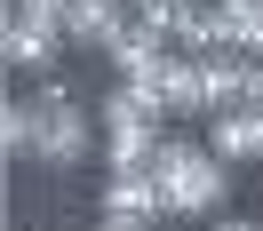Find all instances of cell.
<instances>
[{"label": "cell", "instance_id": "1", "mask_svg": "<svg viewBox=\"0 0 263 231\" xmlns=\"http://www.w3.org/2000/svg\"><path fill=\"white\" fill-rule=\"evenodd\" d=\"M152 176H160L167 223H215V215H223V199H231V160H215L208 136H176V128H167Z\"/></svg>", "mask_w": 263, "mask_h": 231}, {"label": "cell", "instance_id": "2", "mask_svg": "<svg viewBox=\"0 0 263 231\" xmlns=\"http://www.w3.org/2000/svg\"><path fill=\"white\" fill-rule=\"evenodd\" d=\"M96 120H104V167H152L160 144H167V120L152 112L128 80H112L96 96Z\"/></svg>", "mask_w": 263, "mask_h": 231}, {"label": "cell", "instance_id": "3", "mask_svg": "<svg viewBox=\"0 0 263 231\" xmlns=\"http://www.w3.org/2000/svg\"><path fill=\"white\" fill-rule=\"evenodd\" d=\"M32 112H40L32 120V167L40 176H80L104 144V120L88 104H40V96H32Z\"/></svg>", "mask_w": 263, "mask_h": 231}, {"label": "cell", "instance_id": "4", "mask_svg": "<svg viewBox=\"0 0 263 231\" xmlns=\"http://www.w3.org/2000/svg\"><path fill=\"white\" fill-rule=\"evenodd\" d=\"M128 24H136L128 0H72V8H64V40H72L80 56H112Z\"/></svg>", "mask_w": 263, "mask_h": 231}, {"label": "cell", "instance_id": "5", "mask_svg": "<svg viewBox=\"0 0 263 231\" xmlns=\"http://www.w3.org/2000/svg\"><path fill=\"white\" fill-rule=\"evenodd\" d=\"M64 24H24L8 16V32H0V56H8V72H32V80H48V72H64Z\"/></svg>", "mask_w": 263, "mask_h": 231}, {"label": "cell", "instance_id": "6", "mask_svg": "<svg viewBox=\"0 0 263 231\" xmlns=\"http://www.w3.org/2000/svg\"><path fill=\"white\" fill-rule=\"evenodd\" d=\"M96 207H104V215H144V223H167V199H160V176H152V167H104Z\"/></svg>", "mask_w": 263, "mask_h": 231}, {"label": "cell", "instance_id": "7", "mask_svg": "<svg viewBox=\"0 0 263 231\" xmlns=\"http://www.w3.org/2000/svg\"><path fill=\"white\" fill-rule=\"evenodd\" d=\"M199 136H208V151L231 160V167H255L263 160V112H255V104H231V112L199 120Z\"/></svg>", "mask_w": 263, "mask_h": 231}, {"label": "cell", "instance_id": "8", "mask_svg": "<svg viewBox=\"0 0 263 231\" xmlns=\"http://www.w3.org/2000/svg\"><path fill=\"white\" fill-rule=\"evenodd\" d=\"M32 96H8V104H0V151H8V167H24V160H32Z\"/></svg>", "mask_w": 263, "mask_h": 231}, {"label": "cell", "instance_id": "9", "mask_svg": "<svg viewBox=\"0 0 263 231\" xmlns=\"http://www.w3.org/2000/svg\"><path fill=\"white\" fill-rule=\"evenodd\" d=\"M32 96H40V104H80V88H72L64 72H48V80H32Z\"/></svg>", "mask_w": 263, "mask_h": 231}, {"label": "cell", "instance_id": "10", "mask_svg": "<svg viewBox=\"0 0 263 231\" xmlns=\"http://www.w3.org/2000/svg\"><path fill=\"white\" fill-rule=\"evenodd\" d=\"M88 231H160V223H144V215H104V207H96V223H88Z\"/></svg>", "mask_w": 263, "mask_h": 231}, {"label": "cell", "instance_id": "11", "mask_svg": "<svg viewBox=\"0 0 263 231\" xmlns=\"http://www.w3.org/2000/svg\"><path fill=\"white\" fill-rule=\"evenodd\" d=\"M239 104H255V112H263V56L247 64V96H239Z\"/></svg>", "mask_w": 263, "mask_h": 231}, {"label": "cell", "instance_id": "12", "mask_svg": "<svg viewBox=\"0 0 263 231\" xmlns=\"http://www.w3.org/2000/svg\"><path fill=\"white\" fill-rule=\"evenodd\" d=\"M208 231H263V223H255V215H215Z\"/></svg>", "mask_w": 263, "mask_h": 231}]
</instances>
